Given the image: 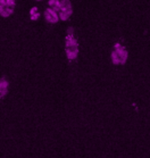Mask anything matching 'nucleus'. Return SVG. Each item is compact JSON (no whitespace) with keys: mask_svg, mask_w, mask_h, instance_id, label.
Masks as SVG:
<instances>
[{"mask_svg":"<svg viewBox=\"0 0 150 158\" xmlns=\"http://www.w3.org/2000/svg\"><path fill=\"white\" fill-rule=\"evenodd\" d=\"M65 41H66V47H65V49H66V56H67L69 60L75 59L77 54H79V43H77V41L75 39L73 29L68 30V33L67 35H66Z\"/></svg>","mask_w":150,"mask_h":158,"instance_id":"nucleus-1","label":"nucleus"},{"mask_svg":"<svg viewBox=\"0 0 150 158\" xmlns=\"http://www.w3.org/2000/svg\"><path fill=\"white\" fill-rule=\"evenodd\" d=\"M127 59V51L125 50L124 47H122L121 44L116 43L115 49L111 52V60L114 64H123Z\"/></svg>","mask_w":150,"mask_h":158,"instance_id":"nucleus-2","label":"nucleus"},{"mask_svg":"<svg viewBox=\"0 0 150 158\" xmlns=\"http://www.w3.org/2000/svg\"><path fill=\"white\" fill-rule=\"evenodd\" d=\"M14 0H0V15L2 17H9L15 9Z\"/></svg>","mask_w":150,"mask_h":158,"instance_id":"nucleus-3","label":"nucleus"},{"mask_svg":"<svg viewBox=\"0 0 150 158\" xmlns=\"http://www.w3.org/2000/svg\"><path fill=\"white\" fill-rule=\"evenodd\" d=\"M72 14V5L69 1L64 0L60 1V8H59V16L61 19H67Z\"/></svg>","mask_w":150,"mask_h":158,"instance_id":"nucleus-4","label":"nucleus"},{"mask_svg":"<svg viewBox=\"0 0 150 158\" xmlns=\"http://www.w3.org/2000/svg\"><path fill=\"white\" fill-rule=\"evenodd\" d=\"M44 16H46V19L50 23H56L58 21V15H57V11L52 10V9H46L44 11Z\"/></svg>","mask_w":150,"mask_h":158,"instance_id":"nucleus-5","label":"nucleus"},{"mask_svg":"<svg viewBox=\"0 0 150 158\" xmlns=\"http://www.w3.org/2000/svg\"><path fill=\"white\" fill-rule=\"evenodd\" d=\"M8 85H9V83L6 79L4 77H1L0 79V99L1 98H4L8 92Z\"/></svg>","mask_w":150,"mask_h":158,"instance_id":"nucleus-6","label":"nucleus"},{"mask_svg":"<svg viewBox=\"0 0 150 158\" xmlns=\"http://www.w3.org/2000/svg\"><path fill=\"white\" fill-rule=\"evenodd\" d=\"M50 6V9H52V10H58L59 11V8H60V1H57V0H51L48 2Z\"/></svg>","mask_w":150,"mask_h":158,"instance_id":"nucleus-7","label":"nucleus"},{"mask_svg":"<svg viewBox=\"0 0 150 158\" xmlns=\"http://www.w3.org/2000/svg\"><path fill=\"white\" fill-rule=\"evenodd\" d=\"M31 16H32V19H36V18L39 17V13H36V8H32Z\"/></svg>","mask_w":150,"mask_h":158,"instance_id":"nucleus-8","label":"nucleus"}]
</instances>
